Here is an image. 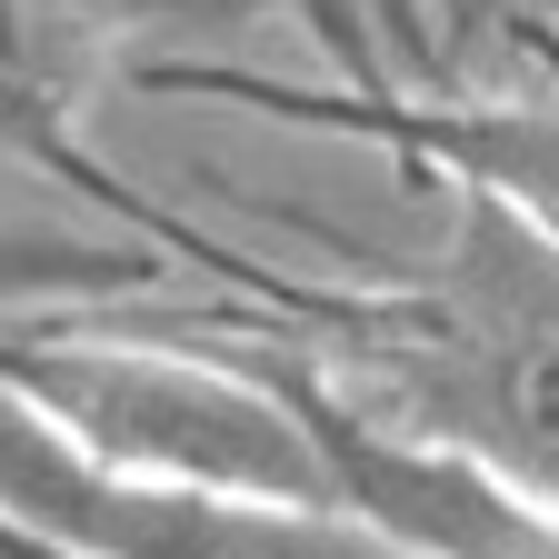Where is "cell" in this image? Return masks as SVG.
<instances>
[{
	"label": "cell",
	"mask_w": 559,
	"mask_h": 559,
	"mask_svg": "<svg viewBox=\"0 0 559 559\" xmlns=\"http://www.w3.org/2000/svg\"><path fill=\"white\" fill-rule=\"evenodd\" d=\"M330 400L559 510V240L460 180L440 300L330 360Z\"/></svg>",
	"instance_id": "cell-1"
},
{
	"label": "cell",
	"mask_w": 559,
	"mask_h": 559,
	"mask_svg": "<svg viewBox=\"0 0 559 559\" xmlns=\"http://www.w3.org/2000/svg\"><path fill=\"white\" fill-rule=\"evenodd\" d=\"M0 380L40 400L100 469L250 489V500H340L330 419L300 380L110 330H0Z\"/></svg>",
	"instance_id": "cell-2"
},
{
	"label": "cell",
	"mask_w": 559,
	"mask_h": 559,
	"mask_svg": "<svg viewBox=\"0 0 559 559\" xmlns=\"http://www.w3.org/2000/svg\"><path fill=\"white\" fill-rule=\"evenodd\" d=\"M0 530L70 559H430L349 500H250L100 469L11 380H0Z\"/></svg>",
	"instance_id": "cell-3"
},
{
	"label": "cell",
	"mask_w": 559,
	"mask_h": 559,
	"mask_svg": "<svg viewBox=\"0 0 559 559\" xmlns=\"http://www.w3.org/2000/svg\"><path fill=\"white\" fill-rule=\"evenodd\" d=\"M409 151H430L450 180L510 200L539 240H559V91L530 100H440V110H409Z\"/></svg>",
	"instance_id": "cell-4"
},
{
	"label": "cell",
	"mask_w": 559,
	"mask_h": 559,
	"mask_svg": "<svg viewBox=\"0 0 559 559\" xmlns=\"http://www.w3.org/2000/svg\"><path fill=\"white\" fill-rule=\"evenodd\" d=\"M81 11L70 0H0V140H50L81 91Z\"/></svg>",
	"instance_id": "cell-5"
},
{
	"label": "cell",
	"mask_w": 559,
	"mask_h": 559,
	"mask_svg": "<svg viewBox=\"0 0 559 559\" xmlns=\"http://www.w3.org/2000/svg\"><path fill=\"white\" fill-rule=\"evenodd\" d=\"M539 60H549V81H559V31H549V50H539Z\"/></svg>",
	"instance_id": "cell-6"
},
{
	"label": "cell",
	"mask_w": 559,
	"mask_h": 559,
	"mask_svg": "<svg viewBox=\"0 0 559 559\" xmlns=\"http://www.w3.org/2000/svg\"><path fill=\"white\" fill-rule=\"evenodd\" d=\"M380 11H400V0H380Z\"/></svg>",
	"instance_id": "cell-7"
}]
</instances>
